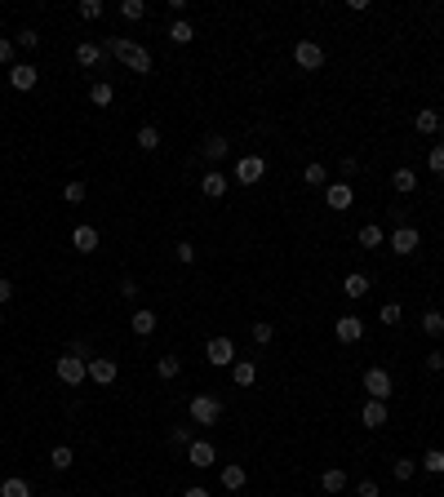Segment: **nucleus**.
<instances>
[{
    "label": "nucleus",
    "instance_id": "f257e3e1",
    "mask_svg": "<svg viewBox=\"0 0 444 497\" xmlns=\"http://www.w3.org/2000/svg\"><path fill=\"white\" fill-rule=\"evenodd\" d=\"M103 54H111L116 62H125L134 76H152V54L138 45V40H125V36H107L103 40Z\"/></svg>",
    "mask_w": 444,
    "mask_h": 497
},
{
    "label": "nucleus",
    "instance_id": "f03ea898",
    "mask_svg": "<svg viewBox=\"0 0 444 497\" xmlns=\"http://www.w3.org/2000/svg\"><path fill=\"white\" fill-rule=\"evenodd\" d=\"M187 418H191V426H218L222 422V400L218 395H191Z\"/></svg>",
    "mask_w": 444,
    "mask_h": 497
},
{
    "label": "nucleus",
    "instance_id": "7ed1b4c3",
    "mask_svg": "<svg viewBox=\"0 0 444 497\" xmlns=\"http://www.w3.org/2000/svg\"><path fill=\"white\" fill-rule=\"evenodd\" d=\"M54 373H58V382L62 387H80V382H85V377H89V360L85 355H58V364H54Z\"/></svg>",
    "mask_w": 444,
    "mask_h": 497
},
{
    "label": "nucleus",
    "instance_id": "20e7f679",
    "mask_svg": "<svg viewBox=\"0 0 444 497\" xmlns=\"http://www.w3.org/2000/svg\"><path fill=\"white\" fill-rule=\"evenodd\" d=\"M205 360L213 364V369H232L236 364V342L232 338H209L205 342Z\"/></svg>",
    "mask_w": 444,
    "mask_h": 497
},
{
    "label": "nucleus",
    "instance_id": "39448f33",
    "mask_svg": "<svg viewBox=\"0 0 444 497\" xmlns=\"http://www.w3.org/2000/svg\"><path fill=\"white\" fill-rule=\"evenodd\" d=\"M262 178H267V160L262 156H240L236 160V182L240 187H258Z\"/></svg>",
    "mask_w": 444,
    "mask_h": 497
},
{
    "label": "nucleus",
    "instance_id": "423d86ee",
    "mask_svg": "<svg viewBox=\"0 0 444 497\" xmlns=\"http://www.w3.org/2000/svg\"><path fill=\"white\" fill-rule=\"evenodd\" d=\"M365 395H369V400H391V395H396L391 373L387 369H365Z\"/></svg>",
    "mask_w": 444,
    "mask_h": 497
},
{
    "label": "nucleus",
    "instance_id": "0eeeda50",
    "mask_svg": "<svg viewBox=\"0 0 444 497\" xmlns=\"http://www.w3.org/2000/svg\"><path fill=\"white\" fill-rule=\"evenodd\" d=\"M293 62H298L302 72H320L324 67V49L316 40H298V45H293Z\"/></svg>",
    "mask_w": 444,
    "mask_h": 497
},
{
    "label": "nucleus",
    "instance_id": "6e6552de",
    "mask_svg": "<svg viewBox=\"0 0 444 497\" xmlns=\"http://www.w3.org/2000/svg\"><path fill=\"white\" fill-rule=\"evenodd\" d=\"M36 85H40V67H31V62H13V67H9V89L27 93V89H36Z\"/></svg>",
    "mask_w": 444,
    "mask_h": 497
},
{
    "label": "nucleus",
    "instance_id": "1a4fd4ad",
    "mask_svg": "<svg viewBox=\"0 0 444 497\" xmlns=\"http://www.w3.org/2000/svg\"><path fill=\"white\" fill-rule=\"evenodd\" d=\"M418 244H422V236H418V227H396L391 231V248H396L400 258H409V253H418Z\"/></svg>",
    "mask_w": 444,
    "mask_h": 497
},
{
    "label": "nucleus",
    "instance_id": "9d476101",
    "mask_svg": "<svg viewBox=\"0 0 444 497\" xmlns=\"http://www.w3.org/2000/svg\"><path fill=\"white\" fill-rule=\"evenodd\" d=\"M187 462H191L195 471H209L213 462H218V449H213L209 440H191V444H187Z\"/></svg>",
    "mask_w": 444,
    "mask_h": 497
},
{
    "label": "nucleus",
    "instance_id": "9b49d317",
    "mask_svg": "<svg viewBox=\"0 0 444 497\" xmlns=\"http://www.w3.org/2000/svg\"><path fill=\"white\" fill-rule=\"evenodd\" d=\"M89 382L111 387V382H116V360H111V355H93L89 360Z\"/></svg>",
    "mask_w": 444,
    "mask_h": 497
},
{
    "label": "nucleus",
    "instance_id": "f8f14e48",
    "mask_svg": "<svg viewBox=\"0 0 444 497\" xmlns=\"http://www.w3.org/2000/svg\"><path fill=\"white\" fill-rule=\"evenodd\" d=\"M334 333H338V342H360V338H365V320H360V316H338L334 320Z\"/></svg>",
    "mask_w": 444,
    "mask_h": 497
},
{
    "label": "nucleus",
    "instance_id": "ddd939ff",
    "mask_svg": "<svg viewBox=\"0 0 444 497\" xmlns=\"http://www.w3.org/2000/svg\"><path fill=\"white\" fill-rule=\"evenodd\" d=\"M227 187H232V178H227L222 169H209V173L200 178V191L209 195V200H222V195H227Z\"/></svg>",
    "mask_w": 444,
    "mask_h": 497
},
{
    "label": "nucleus",
    "instance_id": "4468645a",
    "mask_svg": "<svg viewBox=\"0 0 444 497\" xmlns=\"http://www.w3.org/2000/svg\"><path fill=\"white\" fill-rule=\"evenodd\" d=\"M324 200H329V209H351V200H355L351 182H329V187H324Z\"/></svg>",
    "mask_w": 444,
    "mask_h": 497
},
{
    "label": "nucleus",
    "instance_id": "2eb2a0df",
    "mask_svg": "<svg viewBox=\"0 0 444 497\" xmlns=\"http://www.w3.org/2000/svg\"><path fill=\"white\" fill-rule=\"evenodd\" d=\"M98 240H103V236H98V227H89V222H80V227L72 231V248H80V253H93Z\"/></svg>",
    "mask_w": 444,
    "mask_h": 497
},
{
    "label": "nucleus",
    "instance_id": "dca6fc26",
    "mask_svg": "<svg viewBox=\"0 0 444 497\" xmlns=\"http://www.w3.org/2000/svg\"><path fill=\"white\" fill-rule=\"evenodd\" d=\"M360 422H365L369 430L387 426V400H365V409H360Z\"/></svg>",
    "mask_w": 444,
    "mask_h": 497
},
{
    "label": "nucleus",
    "instance_id": "f3484780",
    "mask_svg": "<svg viewBox=\"0 0 444 497\" xmlns=\"http://www.w3.org/2000/svg\"><path fill=\"white\" fill-rule=\"evenodd\" d=\"M227 152H232V142H227L222 134H209V138H205V147H200V156H205L209 164H218V160H227Z\"/></svg>",
    "mask_w": 444,
    "mask_h": 497
},
{
    "label": "nucleus",
    "instance_id": "a211bd4d",
    "mask_svg": "<svg viewBox=\"0 0 444 497\" xmlns=\"http://www.w3.org/2000/svg\"><path fill=\"white\" fill-rule=\"evenodd\" d=\"M156 324H160V320H156V311H147V307L129 316V329H134L138 338H152V333H156Z\"/></svg>",
    "mask_w": 444,
    "mask_h": 497
},
{
    "label": "nucleus",
    "instance_id": "6ab92c4d",
    "mask_svg": "<svg viewBox=\"0 0 444 497\" xmlns=\"http://www.w3.org/2000/svg\"><path fill=\"white\" fill-rule=\"evenodd\" d=\"M103 58H107L103 45H93V40H80V45H76V62H80V67H98Z\"/></svg>",
    "mask_w": 444,
    "mask_h": 497
},
{
    "label": "nucleus",
    "instance_id": "aec40b11",
    "mask_svg": "<svg viewBox=\"0 0 444 497\" xmlns=\"http://www.w3.org/2000/svg\"><path fill=\"white\" fill-rule=\"evenodd\" d=\"M232 382H236V387H254V382H258V364H254V360H236V364H232Z\"/></svg>",
    "mask_w": 444,
    "mask_h": 497
},
{
    "label": "nucleus",
    "instance_id": "412c9836",
    "mask_svg": "<svg viewBox=\"0 0 444 497\" xmlns=\"http://www.w3.org/2000/svg\"><path fill=\"white\" fill-rule=\"evenodd\" d=\"M320 489H324L329 497H338L342 489H347V471H342V467H329V471L320 475Z\"/></svg>",
    "mask_w": 444,
    "mask_h": 497
},
{
    "label": "nucleus",
    "instance_id": "4be33fe9",
    "mask_svg": "<svg viewBox=\"0 0 444 497\" xmlns=\"http://www.w3.org/2000/svg\"><path fill=\"white\" fill-rule=\"evenodd\" d=\"M369 289H373V285H369V275H365V271H351L347 280H342V293H347V297H365Z\"/></svg>",
    "mask_w": 444,
    "mask_h": 497
},
{
    "label": "nucleus",
    "instance_id": "5701e85b",
    "mask_svg": "<svg viewBox=\"0 0 444 497\" xmlns=\"http://www.w3.org/2000/svg\"><path fill=\"white\" fill-rule=\"evenodd\" d=\"M244 479H249V475H244V467H236V462H227V467H222V489L227 493H240Z\"/></svg>",
    "mask_w": 444,
    "mask_h": 497
},
{
    "label": "nucleus",
    "instance_id": "b1692460",
    "mask_svg": "<svg viewBox=\"0 0 444 497\" xmlns=\"http://www.w3.org/2000/svg\"><path fill=\"white\" fill-rule=\"evenodd\" d=\"M89 103L93 107H111V103H116V89H111L107 80H93V85H89Z\"/></svg>",
    "mask_w": 444,
    "mask_h": 497
},
{
    "label": "nucleus",
    "instance_id": "393cba45",
    "mask_svg": "<svg viewBox=\"0 0 444 497\" xmlns=\"http://www.w3.org/2000/svg\"><path fill=\"white\" fill-rule=\"evenodd\" d=\"M0 497H31V484L23 475H9V479H0Z\"/></svg>",
    "mask_w": 444,
    "mask_h": 497
},
{
    "label": "nucleus",
    "instance_id": "a878e982",
    "mask_svg": "<svg viewBox=\"0 0 444 497\" xmlns=\"http://www.w3.org/2000/svg\"><path fill=\"white\" fill-rule=\"evenodd\" d=\"M414 125H418V134H436V129H440V111L436 107H422L414 115Z\"/></svg>",
    "mask_w": 444,
    "mask_h": 497
},
{
    "label": "nucleus",
    "instance_id": "bb28decb",
    "mask_svg": "<svg viewBox=\"0 0 444 497\" xmlns=\"http://www.w3.org/2000/svg\"><path fill=\"white\" fill-rule=\"evenodd\" d=\"M302 182H307V187H329V169H324L320 160H311L307 169H302Z\"/></svg>",
    "mask_w": 444,
    "mask_h": 497
},
{
    "label": "nucleus",
    "instance_id": "cd10ccee",
    "mask_svg": "<svg viewBox=\"0 0 444 497\" xmlns=\"http://www.w3.org/2000/svg\"><path fill=\"white\" fill-rule=\"evenodd\" d=\"M360 248H377V244H382L387 236H382V227H377V222H365V227H360Z\"/></svg>",
    "mask_w": 444,
    "mask_h": 497
},
{
    "label": "nucleus",
    "instance_id": "c85d7f7f",
    "mask_svg": "<svg viewBox=\"0 0 444 497\" xmlns=\"http://www.w3.org/2000/svg\"><path fill=\"white\" fill-rule=\"evenodd\" d=\"M169 40H173V45H191V40H195V27H191L187 18H173V27H169Z\"/></svg>",
    "mask_w": 444,
    "mask_h": 497
},
{
    "label": "nucleus",
    "instance_id": "c756f323",
    "mask_svg": "<svg viewBox=\"0 0 444 497\" xmlns=\"http://www.w3.org/2000/svg\"><path fill=\"white\" fill-rule=\"evenodd\" d=\"M391 187H396L400 195H409V191L418 187V173L414 169H396V173H391Z\"/></svg>",
    "mask_w": 444,
    "mask_h": 497
},
{
    "label": "nucleus",
    "instance_id": "7c9ffc66",
    "mask_svg": "<svg viewBox=\"0 0 444 497\" xmlns=\"http://www.w3.org/2000/svg\"><path fill=\"white\" fill-rule=\"evenodd\" d=\"M72 462H76V453H72V444H58V449H54V453H49V467H54V471H67V467H72Z\"/></svg>",
    "mask_w": 444,
    "mask_h": 497
},
{
    "label": "nucleus",
    "instance_id": "2f4dec72",
    "mask_svg": "<svg viewBox=\"0 0 444 497\" xmlns=\"http://www.w3.org/2000/svg\"><path fill=\"white\" fill-rule=\"evenodd\" d=\"M418 467H422V471H431V475H444V449H426Z\"/></svg>",
    "mask_w": 444,
    "mask_h": 497
},
{
    "label": "nucleus",
    "instance_id": "473e14b6",
    "mask_svg": "<svg viewBox=\"0 0 444 497\" xmlns=\"http://www.w3.org/2000/svg\"><path fill=\"white\" fill-rule=\"evenodd\" d=\"M156 373L164 377V382H169V377L183 373V360H178V355H160V360H156Z\"/></svg>",
    "mask_w": 444,
    "mask_h": 497
},
{
    "label": "nucleus",
    "instance_id": "72a5a7b5",
    "mask_svg": "<svg viewBox=\"0 0 444 497\" xmlns=\"http://www.w3.org/2000/svg\"><path fill=\"white\" fill-rule=\"evenodd\" d=\"M414 471H418L414 457H396V462H391V475H396L400 484H409V479H414Z\"/></svg>",
    "mask_w": 444,
    "mask_h": 497
},
{
    "label": "nucleus",
    "instance_id": "f704fd0d",
    "mask_svg": "<svg viewBox=\"0 0 444 497\" xmlns=\"http://www.w3.org/2000/svg\"><path fill=\"white\" fill-rule=\"evenodd\" d=\"M134 142L142 147V152H156V147H160V129H156V125H142Z\"/></svg>",
    "mask_w": 444,
    "mask_h": 497
},
{
    "label": "nucleus",
    "instance_id": "c9c22d12",
    "mask_svg": "<svg viewBox=\"0 0 444 497\" xmlns=\"http://www.w3.org/2000/svg\"><path fill=\"white\" fill-rule=\"evenodd\" d=\"M249 333H254V346H267V342L275 338V324H271V320H254Z\"/></svg>",
    "mask_w": 444,
    "mask_h": 497
},
{
    "label": "nucleus",
    "instance_id": "e433bc0d",
    "mask_svg": "<svg viewBox=\"0 0 444 497\" xmlns=\"http://www.w3.org/2000/svg\"><path fill=\"white\" fill-rule=\"evenodd\" d=\"M422 333L426 338H440L444 333V316H440V311H426V316H422Z\"/></svg>",
    "mask_w": 444,
    "mask_h": 497
},
{
    "label": "nucleus",
    "instance_id": "4c0bfd02",
    "mask_svg": "<svg viewBox=\"0 0 444 497\" xmlns=\"http://www.w3.org/2000/svg\"><path fill=\"white\" fill-rule=\"evenodd\" d=\"M426 169H431L436 178H444V142H436L431 152H426Z\"/></svg>",
    "mask_w": 444,
    "mask_h": 497
},
{
    "label": "nucleus",
    "instance_id": "58836bf2",
    "mask_svg": "<svg viewBox=\"0 0 444 497\" xmlns=\"http://www.w3.org/2000/svg\"><path fill=\"white\" fill-rule=\"evenodd\" d=\"M85 195H89V187H85V182H67V187H62V200H67V205H80V200H85Z\"/></svg>",
    "mask_w": 444,
    "mask_h": 497
},
{
    "label": "nucleus",
    "instance_id": "ea45409f",
    "mask_svg": "<svg viewBox=\"0 0 444 497\" xmlns=\"http://www.w3.org/2000/svg\"><path fill=\"white\" fill-rule=\"evenodd\" d=\"M142 13H147L142 0H120V18H125V23H138Z\"/></svg>",
    "mask_w": 444,
    "mask_h": 497
},
{
    "label": "nucleus",
    "instance_id": "a19ab883",
    "mask_svg": "<svg viewBox=\"0 0 444 497\" xmlns=\"http://www.w3.org/2000/svg\"><path fill=\"white\" fill-rule=\"evenodd\" d=\"M103 18V0H80V23H98Z\"/></svg>",
    "mask_w": 444,
    "mask_h": 497
},
{
    "label": "nucleus",
    "instance_id": "79ce46f5",
    "mask_svg": "<svg viewBox=\"0 0 444 497\" xmlns=\"http://www.w3.org/2000/svg\"><path fill=\"white\" fill-rule=\"evenodd\" d=\"M173 258L183 262V267H191V262H195V244H191V240H178V244H173Z\"/></svg>",
    "mask_w": 444,
    "mask_h": 497
},
{
    "label": "nucleus",
    "instance_id": "37998d69",
    "mask_svg": "<svg viewBox=\"0 0 444 497\" xmlns=\"http://www.w3.org/2000/svg\"><path fill=\"white\" fill-rule=\"evenodd\" d=\"M13 45H18V49H36V45H40V31H31V27H23V31H18V36H13Z\"/></svg>",
    "mask_w": 444,
    "mask_h": 497
},
{
    "label": "nucleus",
    "instance_id": "c03bdc74",
    "mask_svg": "<svg viewBox=\"0 0 444 497\" xmlns=\"http://www.w3.org/2000/svg\"><path fill=\"white\" fill-rule=\"evenodd\" d=\"M169 444H178V449H187V444H191V426H173V430H169Z\"/></svg>",
    "mask_w": 444,
    "mask_h": 497
},
{
    "label": "nucleus",
    "instance_id": "a18cd8bd",
    "mask_svg": "<svg viewBox=\"0 0 444 497\" xmlns=\"http://www.w3.org/2000/svg\"><path fill=\"white\" fill-rule=\"evenodd\" d=\"M355 497H382V489H377V479H360V484H355Z\"/></svg>",
    "mask_w": 444,
    "mask_h": 497
},
{
    "label": "nucleus",
    "instance_id": "49530a36",
    "mask_svg": "<svg viewBox=\"0 0 444 497\" xmlns=\"http://www.w3.org/2000/svg\"><path fill=\"white\" fill-rule=\"evenodd\" d=\"M377 320H382V324H400V307H396V302H387L382 311H377Z\"/></svg>",
    "mask_w": 444,
    "mask_h": 497
},
{
    "label": "nucleus",
    "instance_id": "de8ad7c7",
    "mask_svg": "<svg viewBox=\"0 0 444 497\" xmlns=\"http://www.w3.org/2000/svg\"><path fill=\"white\" fill-rule=\"evenodd\" d=\"M13 49H18V45H13L9 36H0V62H9V67H13Z\"/></svg>",
    "mask_w": 444,
    "mask_h": 497
},
{
    "label": "nucleus",
    "instance_id": "09e8293b",
    "mask_svg": "<svg viewBox=\"0 0 444 497\" xmlns=\"http://www.w3.org/2000/svg\"><path fill=\"white\" fill-rule=\"evenodd\" d=\"M426 373H444V355H440V351L426 355Z\"/></svg>",
    "mask_w": 444,
    "mask_h": 497
},
{
    "label": "nucleus",
    "instance_id": "8fccbe9b",
    "mask_svg": "<svg viewBox=\"0 0 444 497\" xmlns=\"http://www.w3.org/2000/svg\"><path fill=\"white\" fill-rule=\"evenodd\" d=\"M138 289H142L138 280H120V293H125V297H138Z\"/></svg>",
    "mask_w": 444,
    "mask_h": 497
},
{
    "label": "nucleus",
    "instance_id": "3c124183",
    "mask_svg": "<svg viewBox=\"0 0 444 497\" xmlns=\"http://www.w3.org/2000/svg\"><path fill=\"white\" fill-rule=\"evenodd\" d=\"M9 297H13V285H9V280H5V275H0V307H5V302H9Z\"/></svg>",
    "mask_w": 444,
    "mask_h": 497
},
{
    "label": "nucleus",
    "instance_id": "603ef678",
    "mask_svg": "<svg viewBox=\"0 0 444 497\" xmlns=\"http://www.w3.org/2000/svg\"><path fill=\"white\" fill-rule=\"evenodd\" d=\"M183 497H209V489H200V484H191V489H187Z\"/></svg>",
    "mask_w": 444,
    "mask_h": 497
},
{
    "label": "nucleus",
    "instance_id": "864d4df0",
    "mask_svg": "<svg viewBox=\"0 0 444 497\" xmlns=\"http://www.w3.org/2000/svg\"><path fill=\"white\" fill-rule=\"evenodd\" d=\"M440 134H444V120H440Z\"/></svg>",
    "mask_w": 444,
    "mask_h": 497
},
{
    "label": "nucleus",
    "instance_id": "5fc2aeb1",
    "mask_svg": "<svg viewBox=\"0 0 444 497\" xmlns=\"http://www.w3.org/2000/svg\"><path fill=\"white\" fill-rule=\"evenodd\" d=\"M0 324H5V316H0Z\"/></svg>",
    "mask_w": 444,
    "mask_h": 497
},
{
    "label": "nucleus",
    "instance_id": "6e6d98bb",
    "mask_svg": "<svg viewBox=\"0 0 444 497\" xmlns=\"http://www.w3.org/2000/svg\"><path fill=\"white\" fill-rule=\"evenodd\" d=\"M45 497H54V493H45Z\"/></svg>",
    "mask_w": 444,
    "mask_h": 497
}]
</instances>
